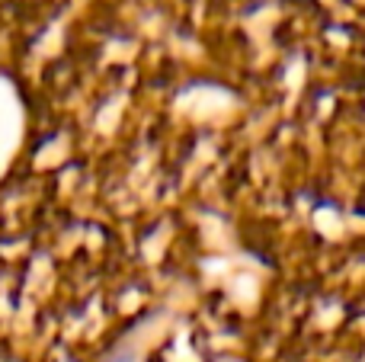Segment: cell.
I'll return each mask as SVG.
<instances>
[{
    "instance_id": "cell-1",
    "label": "cell",
    "mask_w": 365,
    "mask_h": 362,
    "mask_svg": "<svg viewBox=\"0 0 365 362\" xmlns=\"http://www.w3.org/2000/svg\"><path fill=\"white\" fill-rule=\"evenodd\" d=\"M106 362H148V359L135 356V353H115V356H109Z\"/></svg>"
}]
</instances>
